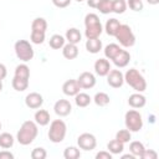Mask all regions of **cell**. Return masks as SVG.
<instances>
[{"label": "cell", "instance_id": "obj_49", "mask_svg": "<svg viewBox=\"0 0 159 159\" xmlns=\"http://www.w3.org/2000/svg\"><path fill=\"white\" fill-rule=\"evenodd\" d=\"M1 127H2V125H1V122H0V130H1Z\"/></svg>", "mask_w": 159, "mask_h": 159}, {"label": "cell", "instance_id": "obj_38", "mask_svg": "<svg viewBox=\"0 0 159 159\" xmlns=\"http://www.w3.org/2000/svg\"><path fill=\"white\" fill-rule=\"evenodd\" d=\"M127 7H129L133 11H142L144 7V4L142 0H127Z\"/></svg>", "mask_w": 159, "mask_h": 159}, {"label": "cell", "instance_id": "obj_40", "mask_svg": "<svg viewBox=\"0 0 159 159\" xmlns=\"http://www.w3.org/2000/svg\"><path fill=\"white\" fill-rule=\"evenodd\" d=\"M51 1H52V4H53L56 7L63 9V7H67V6L71 4L72 0H51Z\"/></svg>", "mask_w": 159, "mask_h": 159}, {"label": "cell", "instance_id": "obj_37", "mask_svg": "<svg viewBox=\"0 0 159 159\" xmlns=\"http://www.w3.org/2000/svg\"><path fill=\"white\" fill-rule=\"evenodd\" d=\"M30 157H31L32 159H45V158L47 157V152H46L45 148L37 147V148H35V149L31 150Z\"/></svg>", "mask_w": 159, "mask_h": 159}, {"label": "cell", "instance_id": "obj_28", "mask_svg": "<svg viewBox=\"0 0 159 159\" xmlns=\"http://www.w3.org/2000/svg\"><path fill=\"white\" fill-rule=\"evenodd\" d=\"M122 50V47L118 45V43H109V45H107L106 47H104V56H106V58L107 60H113L114 58V56L119 52Z\"/></svg>", "mask_w": 159, "mask_h": 159}, {"label": "cell", "instance_id": "obj_25", "mask_svg": "<svg viewBox=\"0 0 159 159\" xmlns=\"http://www.w3.org/2000/svg\"><path fill=\"white\" fill-rule=\"evenodd\" d=\"M119 26H120L119 20H117V19H114V17H112V19L107 20V22H106V25H104L106 34H107V35H109V36H114Z\"/></svg>", "mask_w": 159, "mask_h": 159}, {"label": "cell", "instance_id": "obj_45", "mask_svg": "<svg viewBox=\"0 0 159 159\" xmlns=\"http://www.w3.org/2000/svg\"><path fill=\"white\" fill-rule=\"evenodd\" d=\"M128 158H129V159H135V157H134L132 153H130V154H123V155H122V159H128Z\"/></svg>", "mask_w": 159, "mask_h": 159}, {"label": "cell", "instance_id": "obj_32", "mask_svg": "<svg viewBox=\"0 0 159 159\" xmlns=\"http://www.w3.org/2000/svg\"><path fill=\"white\" fill-rule=\"evenodd\" d=\"M81 157V150L78 147H67L63 150L65 159H78Z\"/></svg>", "mask_w": 159, "mask_h": 159}, {"label": "cell", "instance_id": "obj_42", "mask_svg": "<svg viewBox=\"0 0 159 159\" xmlns=\"http://www.w3.org/2000/svg\"><path fill=\"white\" fill-rule=\"evenodd\" d=\"M0 159H14V154L6 149L0 152Z\"/></svg>", "mask_w": 159, "mask_h": 159}, {"label": "cell", "instance_id": "obj_24", "mask_svg": "<svg viewBox=\"0 0 159 159\" xmlns=\"http://www.w3.org/2000/svg\"><path fill=\"white\" fill-rule=\"evenodd\" d=\"M107 149H108V152H109L112 155H114V154H120V153L124 150V144L114 138V139H112V140L108 142Z\"/></svg>", "mask_w": 159, "mask_h": 159}, {"label": "cell", "instance_id": "obj_6", "mask_svg": "<svg viewBox=\"0 0 159 159\" xmlns=\"http://www.w3.org/2000/svg\"><path fill=\"white\" fill-rule=\"evenodd\" d=\"M14 50H15L16 57L22 62H29L35 56L32 45L27 40H17L14 45Z\"/></svg>", "mask_w": 159, "mask_h": 159}, {"label": "cell", "instance_id": "obj_23", "mask_svg": "<svg viewBox=\"0 0 159 159\" xmlns=\"http://www.w3.org/2000/svg\"><path fill=\"white\" fill-rule=\"evenodd\" d=\"M47 30V21L43 17H36L32 20L31 22V31H36V32H45L46 34Z\"/></svg>", "mask_w": 159, "mask_h": 159}, {"label": "cell", "instance_id": "obj_11", "mask_svg": "<svg viewBox=\"0 0 159 159\" xmlns=\"http://www.w3.org/2000/svg\"><path fill=\"white\" fill-rule=\"evenodd\" d=\"M25 104L30 109H39L43 104V97L39 92H30L25 97Z\"/></svg>", "mask_w": 159, "mask_h": 159}, {"label": "cell", "instance_id": "obj_20", "mask_svg": "<svg viewBox=\"0 0 159 159\" xmlns=\"http://www.w3.org/2000/svg\"><path fill=\"white\" fill-rule=\"evenodd\" d=\"M86 50L89 53H98L102 50V41L99 40V37H97V39H87Z\"/></svg>", "mask_w": 159, "mask_h": 159}, {"label": "cell", "instance_id": "obj_13", "mask_svg": "<svg viewBox=\"0 0 159 159\" xmlns=\"http://www.w3.org/2000/svg\"><path fill=\"white\" fill-rule=\"evenodd\" d=\"M80 91H81V87L78 86L77 80H67L62 84V92L68 97H75Z\"/></svg>", "mask_w": 159, "mask_h": 159}, {"label": "cell", "instance_id": "obj_1", "mask_svg": "<svg viewBox=\"0 0 159 159\" xmlns=\"http://www.w3.org/2000/svg\"><path fill=\"white\" fill-rule=\"evenodd\" d=\"M39 128L35 120H25L16 134V140L21 145H30L37 137Z\"/></svg>", "mask_w": 159, "mask_h": 159}, {"label": "cell", "instance_id": "obj_43", "mask_svg": "<svg viewBox=\"0 0 159 159\" xmlns=\"http://www.w3.org/2000/svg\"><path fill=\"white\" fill-rule=\"evenodd\" d=\"M7 76V68L4 63H0V80H4Z\"/></svg>", "mask_w": 159, "mask_h": 159}, {"label": "cell", "instance_id": "obj_18", "mask_svg": "<svg viewBox=\"0 0 159 159\" xmlns=\"http://www.w3.org/2000/svg\"><path fill=\"white\" fill-rule=\"evenodd\" d=\"M34 119L36 122L37 125H41V127H45L50 123V113L46 111V109H37L34 114Z\"/></svg>", "mask_w": 159, "mask_h": 159}, {"label": "cell", "instance_id": "obj_26", "mask_svg": "<svg viewBox=\"0 0 159 159\" xmlns=\"http://www.w3.org/2000/svg\"><path fill=\"white\" fill-rule=\"evenodd\" d=\"M11 84H12V88L17 92H24L25 89H27L29 87V80L26 78H20V77H16L14 76L12 77V81H11Z\"/></svg>", "mask_w": 159, "mask_h": 159}, {"label": "cell", "instance_id": "obj_9", "mask_svg": "<svg viewBox=\"0 0 159 159\" xmlns=\"http://www.w3.org/2000/svg\"><path fill=\"white\" fill-rule=\"evenodd\" d=\"M107 77V83L112 88H120L124 83V75L122 73L120 70H112L108 72Z\"/></svg>", "mask_w": 159, "mask_h": 159}, {"label": "cell", "instance_id": "obj_48", "mask_svg": "<svg viewBox=\"0 0 159 159\" xmlns=\"http://www.w3.org/2000/svg\"><path fill=\"white\" fill-rule=\"evenodd\" d=\"M76 1H78V2H82V1H83V0H76Z\"/></svg>", "mask_w": 159, "mask_h": 159}, {"label": "cell", "instance_id": "obj_39", "mask_svg": "<svg viewBox=\"0 0 159 159\" xmlns=\"http://www.w3.org/2000/svg\"><path fill=\"white\" fill-rule=\"evenodd\" d=\"M142 159H157L158 158V153L153 149H144V152L140 155Z\"/></svg>", "mask_w": 159, "mask_h": 159}, {"label": "cell", "instance_id": "obj_34", "mask_svg": "<svg viewBox=\"0 0 159 159\" xmlns=\"http://www.w3.org/2000/svg\"><path fill=\"white\" fill-rule=\"evenodd\" d=\"M116 139L119 140V142H122L123 144H125V143L130 142V139H132V132H129L127 128L125 129H120V130H118L116 133Z\"/></svg>", "mask_w": 159, "mask_h": 159}, {"label": "cell", "instance_id": "obj_10", "mask_svg": "<svg viewBox=\"0 0 159 159\" xmlns=\"http://www.w3.org/2000/svg\"><path fill=\"white\" fill-rule=\"evenodd\" d=\"M96 77L92 72H88V71H84L82 72L78 78H77V83L78 86L81 87V89H89V88H93L96 86Z\"/></svg>", "mask_w": 159, "mask_h": 159}, {"label": "cell", "instance_id": "obj_47", "mask_svg": "<svg viewBox=\"0 0 159 159\" xmlns=\"http://www.w3.org/2000/svg\"><path fill=\"white\" fill-rule=\"evenodd\" d=\"M2 91V80H0V92Z\"/></svg>", "mask_w": 159, "mask_h": 159}, {"label": "cell", "instance_id": "obj_30", "mask_svg": "<svg viewBox=\"0 0 159 159\" xmlns=\"http://www.w3.org/2000/svg\"><path fill=\"white\" fill-rule=\"evenodd\" d=\"M16 77H20V78H26L29 80L30 78V67L24 62V63H20L15 67V75Z\"/></svg>", "mask_w": 159, "mask_h": 159}, {"label": "cell", "instance_id": "obj_2", "mask_svg": "<svg viewBox=\"0 0 159 159\" xmlns=\"http://www.w3.org/2000/svg\"><path fill=\"white\" fill-rule=\"evenodd\" d=\"M84 36L87 39H97L101 36L103 31V26L101 24V20L97 14L89 12L84 16Z\"/></svg>", "mask_w": 159, "mask_h": 159}, {"label": "cell", "instance_id": "obj_14", "mask_svg": "<svg viewBox=\"0 0 159 159\" xmlns=\"http://www.w3.org/2000/svg\"><path fill=\"white\" fill-rule=\"evenodd\" d=\"M93 67H94V72L98 76H101V77L107 76L108 72L111 71V63H109V61L107 58H98V60H96Z\"/></svg>", "mask_w": 159, "mask_h": 159}, {"label": "cell", "instance_id": "obj_19", "mask_svg": "<svg viewBox=\"0 0 159 159\" xmlns=\"http://www.w3.org/2000/svg\"><path fill=\"white\" fill-rule=\"evenodd\" d=\"M65 39H66L67 42L77 45V43H80V41L82 40V35H81V32H80L78 29H76V27H70V29H67V31H66Z\"/></svg>", "mask_w": 159, "mask_h": 159}, {"label": "cell", "instance_id": "obj_5", "mask_svg": "<svg viewBox=\"0 0 159 159\" xmlns=\"http://www.w3.org/2000/svg\"><path fill=\"white\" fill-rule=\"evenodd\" d=\"M114 37L117 39L119 45L123 47H132L135 43V35L132 31V27L125 24H120Z\"/></svg>", "mask_w": 159, "mask_h": 159}, {"label": "cell", "instance_id": "obj_3", "mask_svg": "<svg viewBox=\"0 0 159 159\" xmlns=\"http://www.w3.org/2000/svg\"><path fill=\"white\" fill-rule=\"evenodd\" d=\"M124 82L135 92H144L147 89V81L144 76L135 68H129L124 73Z\"/></svg>", "mask_w": 159, "mask_h": 159}, {"label": "cell", "instance_id": "obj_44", "mask_svg": "<svg viewBox=\"0 0 159 159\" xmlns=\"http://www.w3.org/2000/svg\"><path fill=\"white\" fill-rule=\"evenodd\" d=\"M99 1H101V0H87V5H88L89 7H92V9H97Z\"/></svg>", "mask_w": 159, "mask_h": 159}, {"label": "cell", "instance_id": "obj_8", "mask_svg": "<svg viewBox=\"0 0 159 159\" xmlns=\"http://www.w3.org/2000/svg\"><path fill=\"white\" fill-rule=\"evenodd\" d=\"M77 145L82 150L91 152L97 147V139L92 133H82L77 138Z\"/></svg>", "mask_w": 159, "mask_h": 159}, {"label": "cell", "instance_id": "obj_22", "mask_svg": "<svg viewBox=\"0 0 159 159\" xmlns=\"http://www.w3.org/2000/svg\"><path fill=\"white\" fill-rule=\"evenodd\" d=\"M92 102V98L89 94L84 93V92H78L75 96V103L77 107L80 108H86L87 106H89V103Z\"/></svg>", "mask_w": 159, "mask_h": 159}, {"label": "cell", "instance_id": "obj_4", "mask_svg": "<svg viewBox=\"0 0 159 159\" xmlns=\"http://www.w3.org/2000/svg\"><path fill=\"white\" fill-rule=\"evenodd\" d=\"M67 133V125L62 119H53L50 123V129L47 132V137L52 143H61Z\"/></svg>", "mask_w": 159, "mask_h": 159}, {"label": "cell", "instance_id": "obj_17", "mask_svg": "<svg viewBox=\"0 0 159 159\" xmlns=\"http://www.w3.org/2000/svg\"><path fill=\"white\" fill-rule=\"evenodd\" d=\"M62 56L65 58H67V60L77 58V56H78V47H77V45L70 43V42L65 43V46L62 47Z\"/></svg>", "mask_w": 159, "mask_h": 159}, {"label": "cell", "instance_id": "obj_36", "mask_svg": "<svg viewBox=\"0 0 159 159\" xmlns=\"http://www.w3.org/2000/svg\"><path fill=\"white\" fill-rule=\"evenodd\" d=\"M45 37H46V34H45V32H36V31H31L30 41H31L32 43H35V45H41V43H43Z\"/></svg>", "mask_w": 159, "mask_h": 159}, {"label": "cell", "instance_id": "obj_27", "mask_svg": "<svg viewBox=\"0 0 159 159\" xmlns=\"http://www.w3.org/2000/svg\"><path fill=\"white\" fill-rule=\"evenodd\" d=\"M14 142H15V138L12 137V134L7 132L0 133V147L2 149H10L14 145Z\"/></svg>", "mask_w": 159, "mask_h": 159}, {"label": "cell", "instance_id": "obj_31", "mask_svg": "<svg viewBox=\"0 0 159 159\" xmlns=\"http://www.w3.org/2000/svg\"><path fill=\"white\" fill-rule=\"evenodd\" d=\"M144 149H145L144 144H143L142 142H139V140L130 142V144H129V152H130L135 158H137V157L140 158V155H142V153L144 152Z\"/></svg>", "mask_w": 159, "mask_h": 159}, {"label": "cell", "instance_id": "obj_29", "mask_svg": "<svg viewBox=\"0 0 159 159\" xmlns=\"http://www.w3.org/2000/svg\"><path fill=\"white\" fill-rule=\"evenodd\" d=\"M93 102L98 106V107H106L107 104H109L111 98L106 92H97L93 97Z\"/></svg>", "mask_w": 159, "mask_h": 159}, {"label": "cell", "instance_id": "obj_7", "mask_svg": "<svg viewBox=\"0 0 159 159\" xmlns=\"http://www.w3.org/2000/svg\"><path fill=\"white\" fill-rule=\"evenodd\" d=\"M124 124L129 132H139L143 128V118L142 114L137 109H129L124 114Z\"/></svg>", "mask_w": 159, "mask_h": 159}, {"label": "cell", "instance_id": "obj_46", "mask_svg": "<svg viewBox=\"0 0 159 159\" xmlns=\"http://www.w3.org/2000/svg\"><path fill=\"white\" fill-rule=\"evenodd\" d=\"M149 5H158L159 4V0H147Z\"/></svg>", "mask_w": 159, "mask_h": 159}, {"label": "cell", "instance_id": "obj_33", "mask_svg": "<svg viewBox=\"0 0 159 159\" xmlns=\"http://www.w3.org/2000/svg\"><path fill=\"white\" fill-rule=\"evenodd\" d=\"M125 10H127L125 0H112V12L123 14Z\"/></svg>", "mask_w": 159, "mask_h": 159}, {"label": "cell", "instance_id": "obj_41", "mask_svg": "<svg viewBox=\"0 0 159 159\" xmlns=\"http://www.w3.org/2000/svg\"><path fill=\"white\" fill-rule=\"evenodd\" d=\"M112 154L108 150H102L96 154V159H112Z\"/></svg>", "mask_w": 159, "mask_h": 159}, {"label": "cell", "instance_id": "obj_12", "mask_svg": "<svg viewBox=\"0 0 159 159\" xmlns=\"http://www.w3.org/2000/svg\"><path fill=\"white\" fill-rule=\"evenodd\" d=\"M53 111L58 117H67L72 112V104L68 99H58L53 104Z\"/></svg>", "mask_w": 159, "mask_h": 159}, {"label": "cell", "instance_id": "obj_21", "mask_svg": "<svg viewBox=\"0 0 159 159\" xmlns=\"http://www.w3.org/2000/svg\"><path fill=\"white\" fill-rule=\"evenodd\" d=\"M65 43H66V39H65V36H62V35H60V34L52 35V36L50 37V40H48V45H50V47L53 48V50H60V48H62V47L65 46Z\"/></svg>", "mask_w": 159, "mask_h": 159}, {"label": "cell", "instance_id": "obj_16", "mask_svg": "<svg viewBox=\"0 0 159 159\" xmlns=\"http://www.w3.org/2000/svg\"><path fill=\"white\" fill-rule=\"evenodd\" d=\"M145 103H147V98H145V96H143L140 92H135V93L130 94L129 98H128V104H129L132 108H134V109L143 108V107L145 106Z\"/></svg>", "mask_w": 159, "mask_h": 159}, {"label": "cell", "instance_id": "obj_35", "mask_svg": "<svg viewBox=\"0 0 159 159\" xmlns=\"http://www.w3.org/2000/svg\"><path fill=\"white\" fill-rule=\"evenodd\" d=\"M97 9L103 15H107V14L112 12V0H101Z\"/></svg>", "mask_w": 159, "mask_h": 159}, {"label": "cell", "instance_id": "obj_15", "mask_svg": "<svg viewBox=\"0 0 159 159\" xmlns=\"http://www.w3.org/2000/svg\"><path fill=\"white\" fill-rule=\"evenodd\" d=\"M112 61H113V63H114L118 68L127 67L128 63H129V61H130V53H129L127 50H123V48H122V50L114 56V58H113Z\"/></svg>", "mask_w": 159, "mask_h": 159}]
</instances>
